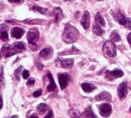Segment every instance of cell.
Listing matches in <instances>:
<instances>
[{
	"label": "cell",
	"instance_id": "obj_9",
	"mask_svg": "<svg viewBox=\"0 0 131 118\" xmlns=\"http://www.w3.org/2000/svg\"><path fill=\"white\" fill-rule=\"evenodd\" d=\"M57 64L59 67H61L64 69H70L74 65V61L73 59H65V60H61L58 58L56 61Z\"/></svg>",
	"mask_w": 131,
	"mask_h": 118
},
{
	"label": "cell",
	"instance_id": "obj_21",
	"mask_svg": "<svg viewBox=\"0 0 131 118\" xmlns=\"http://www.w3.org/2000/svg\"><path fill=\"white\" fill-rule=\"evenodd\" d=\"M82 116L83 118H97V116L92 111L90 107L86 108L85 111L82 114Z\"/></svg>",
	"mask_w": 131,
	"mask_h": 118
},
{
	"label": "cell",
	"instance_id": "obj_35",
	"mask_svg": "<svg viewBox=\"0 0 131 118\" xmlns=\"http://www.w3.org/2000/svg\"><path fill=\"white\" fill-rule=\"evenodd\" d=\"M127 39H128V42H129V45H130V33H129V34H128V37H127Z\"/></svg>",
	"mask_w": 131,
	"mask_h": 118
},
{
	"label": "cell",
	"instance_id": "obj_15",
	"mask_svg": "<svg viewBox=\"0 0 131 118\" xmlns=\"http://www.w3.org/2000/svg\"><path fill=\"white\" fill-rule=\"evenodd\" d=\"M95 99L97 101H110L112 99V96L109 93L104 91L95 96Z\"/></svg>",
	"mask_w": 131,
	"mask_h": 118
},
{
	"label": "cell",
	"instance_id": "obj_25",
	"mask_svg": "<svg viewBox=\"0 0 131 118\" xmlns=\"http://www.w3.org/2000/svg\"><path fill=\"white\" fill-rule=\"evenodd\" d=\"M33 11L35 12H38L40 13L41 14H43V15H46L47 12H48V9L47 8H42V7L39 6H34L33 7Z\"/></svg>",
	"mask_w": 131,
	"mask_h": 118
},
{
	"label": "cell",
	"instance_id": "obj_31",
	"mask_svg": "<svg viewBox=\"0 0 131 118\" xmlns=\"http://www.w3.org/2000/svg\"><path fill=\"white\" fill-rule=\"evenodd\" d=\"M43 118H53V113L52 110L50 111Z\"/></svg>",
	"mask_w": 131,
	"mask_h": 118
},
{
	"label": "cell",
	"instance_id": "obj_29",
	"mask_svg": "<svg viewBox=\"0 0 131 118\" xmlns=\"http://www.w3.org/2000/svg\"><path fill=\"white\" fill-rule=\"evenodd\" d=\"M42 94V90L41 89H38L35 92L33 93V96H34L35 97H39L41 96Z\"/></svg>",
	"mask_w": 131,
	"mask_h": 118
},
{
	"label": "cell",
	"instance_id": "obj_10",
	"mask_svg": "<svg viewBox=\"0 0 131 118\" xmlns=\"http://www.w3.org/2000/svg\"><path fill=\"white\" fill-rule=\"evenodd\" d=\"M90 15L88 11H85L82 17V19L81 20V24L83 28L85 30H88L90 27Z\"/></svg>",
	"mask_w": 131,
	"mask_h": 118
},
{
	"label": "cell",
	"instance_id": "obj_2",
	"mask_svg": "<svg viewBox=\"0 0 131 118\" xmlns=\"http://www.w3.org/2000/svg\"><path fill=\"white\" fill-rule=\"evenodd\" d=\"M112 15L113 16L117 22L120 24L123 25L124 27L129 28L130 30V18L128 17H126L123 15V13H121L120 11H114L111 12Z\"/></svg>",
	"mask_w": 131,
	"mask_h": 118
},
{
	"label": "cell",
	"instance_id": "obj_11",
	"mask_svg": "<svg viewBox=\"0 0 131 118\" xmlns=\"http://www.w3.org/2000/svg\"><path fill=\"white\" fill-rule=\"evenodd\" d=\"M69 74L67 73H63V74H60L58 80H59L60 88L62 89H65L66 87L67 86L68 82H69Z\"/></svg>",
	"mask_w": 131,
	"mask_h": 118
},
{
	"label": "cell",
	"instance_id": "obj_8",
	"mask_svg": "<svg viewBox=\"0 0 131 118\" xmlns=\"http://www.w3.org/2000/svg\"><path fill=\"white\" fill-rule=\"evenodd\" d=\"M117 93L118 97L121 100H123L127 97L128 93V87L127 82H123L119 85L117 88Z\"/></svg>",
	"mask_w": 131,
	"mask_h": 118
},
{
	"label": "cell",
	"instance_id": "obj_1",
	"mask_svg": "<svg viewBox=\"0 0 131 118\" xmlns=\"http://www.w3.org/2000/svg\"><path fill=\"white\" fill-rule=\"evenodd\" d=\"M79 32L73 26L70 24H67L65 26L64 32L62 35L63 41L67 44H70L75 42L78 38Z\"/></svg>",
	"mask_w": 131,
	"mask_h": 118
},
{
	"label": "cell",
	"instance_id": "obj_4",
	"mask_svg": "<svg viewBox=\"0 0 131 118\" xmlns=\"http://www.w3.org/2000/svg\"><path fill=\"white\" fill-rule=\"evenodd\" d=\"M39 32L36 29H32L27 33V39L29 44L32 46H37L36 42L39 41Z\"/></svg>",
	"mask_w": 131,
	"mask_h": 118
},
{
	"label": "cell",
	"instance_id": "obj_3",
	"mask_svg": "<svg viewBox=\"0 0 131 118\" xmlns=\"http://www.w3.org/2000/svg\"><path fill=\"white\" fill-rule=\"evenodd\" d=\"M102 51L106 55L114 58L117 55V48L114 42L109 41L105 42L102 47Z\"/></svg>",
	"mask_w": 131,
	"mask_h": 118
},
{
	"label": "cell",
	"instance_id": "obj_6",
	"mask_svg": "<svg viewBox=\"0 0 131 118\" xmlns=\"http://www.w3.org/2000/svg\"><path fill=\"white\" fill-rule=\"evenodd\" d=\"M98 111L100 114L104 117H107L110 116L112 112V108L111 104H102L98 105Z\"/></svg>",
	"mask_w": 131,
	"mask_h": 118
},
{
	"label": "cell",
	"instance_id": "obj_34",
	"mask_svg": "<svg viewBox=\"0 0 131 118\" xmlns=\"http://www.w3.org/2000/svg\"><path fill=\"white\" fill-rule=\"evenodd\" d=\"M29 118H39V117L37 114H36V113H34V114H33L31 115V116H30Z\"/></svg>",
	"mask_w": 131,
	"mask_h": 118
},
{
	"label": "cell",
	"instance_id": "obj_37",
	"mask_svg": "<svg viewBox=\"0 0 131 118\" xmlns=\"http://www.w3.org/2000/svg\"><path fill=\"white\" fill-rule=\"evenodd\" d=\"M64 1H72V0H64Z\"/></svg>",
	"mask_w": 131,
	"mask_h": 118
},
{
	"label": "cell",
	"instance_id": "obj_17",
	"mask_svg": "<svg viewBox=\"0 0 131 118\" xmlns=\"http://www.w3.org/2000/svg\"><path fill=\"white\" fill-rule=\"evenodd\" d=\"M47 77L48 79L50 80V84L47 86V91L48 92L55 91L57 89V85H56V84L52 74L50 72H48Z\"/></svg>",
	"mask_w": 131,
	"mask_h": 118
},
{
	"label": "cell",
	"instance_id": "obj_18",
	"mask_svg": "<svg viewBox=\"0 0 131 118\" xmlns=\"http://www.w3.org/2000/svg\"><path fill=\"white\" fill-rule=\"evenodd\" d=\"M82 89L83 91L86 93H90L96 89V86L92 84L89 82H84L81 84Z\"/></svg>",
	"mask_w": 131,
	"mask_h": 118
},
{
	"label": "cell",
	"instance_id": "obj_30",
	"mask_svg": "<svg viewBox=\"0 0 131 118\" xmlns=\"http://www.w3.org/2000/svg\"><path fill=\"white\" fill-rule=\"evenodd\" d=\"M29 77V72L27 70H24L23 73V77L24 79H27Z\"/></svg>",
	"mask_w": 131,
	"mask_h": 118
},
{
	"label": "cell",
	"instance_id": "obj_26",
	"mask_svg": "<svg viewBox=\"0 0 131 118\" xmlns=\"http://www.w3.org/2000/svg\"><path fill=\"white\" fill-rule=\"evenodd\" d=\"M69 113L71 118H81L80 114H79V113L78 111H77L72 110H70L69 111Z\"/></svg>",
	"mask_w": 131,
	"mask_h": 118
},
{
	"label": "cell",
	"instance_id": "obj_7",
	"mask_svg": "<svg viewBox=\"0 0 131 118\" xmlns=\"http://www.w3.org/2000/svg\"><path fill=\"white\" fill-rule=\"evenodd\" d=\"M124 75V73L122 71L118 69H116L112 71L107 70L105 72V77L106 78L110 81H112L114 79L118 78L123 77Z\"/></svg>",
	"mask_w": 131,
	"mask_h": 118
},
{
	"label": "cell",
	"instance_id": "obj_39",
	"mask_svg": "<svg viewBox=\"0 0 131 118\" xmlns=\"http://www.w3.org/2000/svg\"><path fill=\"white\" fill-rule=\"evenodd\" d=\"M97 1H102V0H97Z\"/></svg>",
	"mask_w": 131,
	"mask_h": 118
},
{
	"label": "cell",
	"instance_id": "obj_33",
	"mask_svg": "<svg viewBox=\"0 0 131 118\" xmlns=\"http://www.w3.org/2000/svg\"><path fill=\"white\" fill-rule=\"evenodd\" d=\"M3 107V99H2V97L1 94H0V110Z\"/></svg>",
	"mask_w": 131,
	"mask_h": 118
},
{
	"label": "cell",
	"instance_id": "obj_19",
	"mask_svg": "<svg viewBox=\"0 0 131 118\" xmlns=\"http://www.w3.org/2000/svg\"><path fill=\"white\" fill-rule=\"evenodd\" d=\"M13 48L16 53H21L26 49V46L23 42H16L13 44Z\"/></svg>",
	"mask_w": 131,
	"mask_h": 118
},
{
	"label": "cell",
	"instance_id": "obj_12",
	"mask_svg": "<svg viewBox=\"0 0 131 118\" xmlns=\"http://www.w3.org/2000/svg\"><path fill=\"white\" fill-rule=\"evenodd\" d=\"M25 33V30L19 27H14L11 30V36L16 39H19Z\"/></svg>",
	"mask_w": 131,
	"mask_h": 118
},
{
	"label": "cell",
	"instance_id": "obj_14",
	"mask_svg": "<svg viewBox=\"0 0 131 118\" xmlns=\"http://www.w3.org/2000/svg\"><path fill=\"white\" fill-rule=\"evenodd\" d=\"M52 15L55 18L56 23H59L63 18V14L60 8H55L52 11Z\"/></svg>",
	"mask_w": 131,
	"mask_h": 118
},
{
	"label": "cell",
	"instance_id": "obj_13",
	"mask_svg": "<svg viewBox=\"0 0 131 118\" xmlns=\"http://www.w3.org/2000/svg\"><path fill=\"white\" fill-rule=\"evenodd\" d=\"M8 28L4 24L0 25V39L2 41L6 42L9 40Z\"/></svg>",
	"mask_w": 131,
	"mask_h": 118
},
{
	"label": "cell",
	"instance_id": "obj_20",
	"mask_svg": "<svg viewBox=\"0 0 131 118\" xmlns=\"http://www.w3.org/2000/svg\"><path fill=\"white\" fill-rule=\"evenodd\" d=\"M93 32L94 34L98 35V36H102V35L105 33V31L100 27L99 24H98L95 23L93 25Z\"/></svg>",
	"mask_w": 131,
	"mask_h": 118
},
{
	"label": "cell",
	"instance_id": "obj_38",
	"mask_svg": "<svg viewBox=\"0 0 131 118\" xmlns=\"http://www.w3.org/2000/svg\"><path fill=\"white\" fill-rule=\"evenodd\" d=\"M34 1H39V0H34Z\"/></svg>",
	"mask_w": 131,
	"mask_h": 118
},
{
	"label": "cell",
	"instance_id": "obj_36",
	"mask_svg": "<svg viewBox=\"0 0 131 118\" xmlns=\"http://www.w3.org/2000/svg\"><path fill=\"white\" fill-rule=\"evenodd\" d=\"M10 118H18V116L17 115H13Z\"/></svg>",
	"mask_w": 131,
	"mask_h": 118
},
{
	"label": "cell",
	"instance_id": "obj_23",
	"mask_svg": "<svg viewBox=\"0 0 131 118\" xmlns=\"http://www.w3.org/2000/svg\"><path fill=\"white\" fill-rule=\"evenodd\" d=\"M95 22L97 24H98L101 25L102 27H105L106 24H105V20L102 16L100 15L99 12H97L95 16Z\"/></svg>",
	"mask_w": 131,
	"mask_h": 118
},
{
	"label": "cell",
	"instance_id": "obj_5",
	"mask_svg": "<svg viewBox=\"0 0 131 118\" xmlns=\"http://www.w3.org/2000/svg\"><path fill=\"white\" fill-rule=\"evenodd\" d=\"M16 54V53L14 50L13 46L10 44H5L0 50V58H9L15 55Z\"/></svg>",
	"mask_w": 131,
	"mask_h": 118
},
{
	"label": "cell",
	"instance_id": "obj_22",
	"mask_svg": "<svg viewBox=\"0 0 131 118\" xmlns=\"http://www.w3.org/2000/svg\"><path fill=\"white\" fill-rule=\"evenodd\" d=\"M47 105L44 103L40 104L36 107L37 112L41 115H43L45 114L47 111Z\"/></svg>",
	"mask_w": 131,
	"mask_h": 118
},
{
	"label": "cell",
	"instance_id": "obj_16",
	"mask_svg": "<svg viewBox=\"0 0 131 118\" xmlns=\"http://www.w3.org/2000/svg\"><path fill=\"white\" fill-rule=\"evenodd\" d=\"M53 50L51 48H46L40 52L39 55L42 58L48 59L52 56Z\"/></svg>",
	"mask_w": 131,
	"mask_h": 118
},
{
	"label": "cell",
	"instance_id": "obj_24",
	"mask_svg": "<svg viewBox=\"0 0 131 118\" xmlns=\"http://www.w3.org/2000/svg\"><path fill=\"white\" fill-rule=\"evenodd\" d=\"M110 39L114 42H118L121 40V37L117 31H113L110 35Z\"/></svg>",
	"mask_w": 131,
	"mask_h": 118
},
{
	"label": "cell",
	"instance_id": "obj_28",
	"mask_svg": "<svg viewBox=\"0 0 131 118\" xmlns=\"http://www.w3.org/2000/svg\"><path fill=\"white\" fill-rule=\"evenodd\" d=\"M35 80L34 78H30L28 81H27V85L28 86H33L35 84Z\"/></svg>",
	"mask_w": 131,
	"mask_h": 118
},
{
	"label": "cell",
	"instance_id": "obj_27",
	"mask_svg": "<svg viewBox=\"0 0 131 118\" xmlns=\"http://www.w3.org/2000/svg\"><path fill=\"white\" fill-rule=\"evenodd\" d=\"M22 69V66H20L19 67H18L17 69H16L15 71V75L18 80H20V72L21 70Z\"/></svg>",
	"mask_w": 131,
	"mask_h": 118
},
{
	"label": "cell",
	"instance_id": "obj_32",
	"mask_svg": "<svg viewBox=\"0 0 131 118\" xmlns=\"http://www.w3.org/2000/svg\"><path fill=\"white\" fill-rule=\"evenodd\" d=\"M8 1L10 3H20L24 1V0H8Z\"/></svg>",
	"mask_w": 131,
	"mask_h": 118
}]
</instances>
